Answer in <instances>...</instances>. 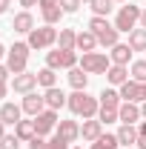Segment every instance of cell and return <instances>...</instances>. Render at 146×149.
Returning a JSON list of instances; mask_svg holds the SVG:
<instances>
[{"instance_id": "6da1fadb", "label": "cell", "mask_w": 146, "mask_h": 149, "mask_svg": "<svg viewBox=\"0 0 146 149\" xmlns=\"http://www.w3.org/2000/svg\"><path fill=\"white\" fill-rule=\"evenodd\" d=\"M69 109H72L74 118H97V112H100V100L97 97H92L86 89H80V92H72L69 95V103H66Z\"/></svg>"}, {"instance_id": "7a4b0ae2", "label": "cell", "mask_w": 146, "mask_h": 149, "mask_svg": "<svg viewBox=\"0 0 146 149\" xmlns=\"http://www.w3.org/2000/svg\"><path fill=\"white\" fill-rule=\"evenodd\" d=\"M89 29L95 32V37H97V43L100 46H106V49H112V46H117L120 40V32L115 29V23H109L106 17H92L89 20Z\"/></svg>"}, {"instance_id": "3957f363", "label": "cell", "mask_w": 146, "mask_h": 149, "mask_svg": "<svg viewBox=\"0 0 146 149\" xmlns=\"http://www.w3.org/2000/svg\"><path fill=\"white\" fill-rule=\"evenodd\" d=\"M29 52H32V46H29V43H20V40L9 46V52H6V66H9L12 74H23L26 72V66H29Z\"/></svg>"}, {"instance_id": "277c9868", "label": "cell", "mask_w": 146, "mask_h": 149, "mask_svg": "<svg viewBox=\"0 0 146 149\" xmlns=\"http://www.w3.org/2000/svg\"><path fill=\"white\" fill-rule=\"evenodd\" d=\"M26 43H29V46H32V52H43V49H52V46H57V29L55 26H46V23H43V26H40V29H32V32H29V35H26Z\"/></svg>"}, {"instance_id": "5b68a950", "label": "cell", "mask_w": 146, "mask_h": 149, "mask_svg": "<svg viewBox=\"0 0 146 149\" xmlns=\"http://www.w3.org/2000/svg\"><path fill=\"white\" fill-rule=\"evenodd\" d=\"M77 66L86 74H106L112 66V57L106 52H83V57L77 60Z\"/></svg>"}, {"instance_id": "8992f818", "label": "cell", "mask_w": 146, "mask_h": 149, "mask_svg": "<svg viewBox=\"0 0 146 149\" xmlns=\"http://www.w3.org/2000/svg\"><path fill=\"white\" fill-rule=\"evenodd\" d=\"M140 6H135V3H129V6H120V12H117V17H115V29L117 32H132V29H138V23H140Z\"/></svg>"}, {"instance_id": "52a82bcc", "label": "cell", "mask_w": 146, "mask_h": 149, "mask_svg": "<svg viewBox=\"0 0 146 149\" xmlns=\"http://www.w3.org/2000/svg\"><path fill=\"white\" fill-rule=\"evenodd\" d=\"M77 52L74 49H52L46 52V66L49 69H74L77 66Z\"/></svg>"}, {"instance_id": "ba28073f", "label": "cell", "mask_w": 146, "mask_h": 149, "mask_svg": "<svg viewBox=\"0 0 146 149\" xmlns=\"http://www.w3.org/2000/svg\"><path fill=\"white\" fill-rule=\"evenodd\" d=\"M117 92L123 100H132V103H143L146 100V83H138V80H132L129 77L123 86H117Z\"/></svg>"}, {"instance_id": "9c48e42d", "label": "cell", "mask_w": 146, "mask_h": 149, "mask_svg": "<svg viewBox=\"0 0 146 149\" xmlns=\"http://www.w3.org/2000/svg\"><path fill=\"white\" fill-rule=\"evenodd\" d=\"M37 9H40V15H43V23H46V26L60 23V17L66 15V12L60 9V0H40V3H37Z\"/></svg>"}, {"instance_id": "30bf717a", "label": "cell", "mask_w": 146, "mask_h": 149, "mask_svg": "<svg viewBox=\"0 0 146 149\" xmlns=\"http://www.w3.org/2000/svg\"><path fill=\"white\" fill-rule=\"evenodd\" d=\"M32 120H35L37 135H43V138H46L49 132H55V129H57V112H55V109H43L40 115H35Z\"/></svg>"}, {"instance_id": "8fae6325", "label": "cell", "mask_w": 146, "mask_h": 149, "mask_svg": "<svg viewBox=\"0 0 146 149\" xmlns=\"http://www.w3.org/2000/svg\"><path fill=\"white\" fill-rule=\"evenodd\" d=\"M35 86H37V72H23V74H15L12 77V89L17 95L35 92Z\"/></svg>"}, {"instance_id": "7c38bea8", "label": "cell", "mask_w": 146, "mask_h": 149, "mask_svg": "<svg viewBox=\"0 0 146 149\" xmlns=\"http://www.w3.org/2000/svg\"><path fill=\"white\" fill-rule=\"evenodd\" d=\"M117 118H120V123H138V120H143V115H140V103H132V100H123L120 106H117Z\"/></svg>"}, {"instance_id": "4fadbf2b", "label": "cell", "mask_w": 146, "mask_h": 149, "mask_svg": "<svg viewBox=\"0 0 146 149\" xmlns=\"http://www.w3.org/2000/svg\"><path fill=\"white\" fill-rule=\"evenodd\" d=\"M57 138H63L66 143H74L80 138V123L77 120H57V129H55Z\"/></svg>"}, {"instance_id": "5bb4252c", "label": "cell", "mask_w": 146, "mask_h": 149, "mask_svg": "<svg viewBox=\"0 0 146 149\" xmlns=\"http://www.w3.org/2000/svg\"><path fill=\"white\" fill-rule=\"evenodd\" d=\"M100 135H103V123H100L97 118H86L83 126H80V138H83L86 143H95Z\"/></svg>"}, {"instance_id": "9a60e30c", "label": "cell", "mask_w": 146, "mask_h": 149, "mask_svg": "<svg viewBox=\"0 0 146 149\" xmlns=\"http://www.w3.org/2000/svg\"><path fill=\"white\" fill-rule=\"evenodd\" d=\"M20 106H23L26 115H32V118H35V115H40V112L46 109V97H43V95H37V92H29V95H23V103H20Z\"/></svg>"}, {"instance_id": "2e32d148", "label": "cell", "mask_w": 146, "mask_h": 149, "mask_svg": "<svg viewBox=\"0 0 146 149\" xmlns=\"http://www.w3.org/2000/svg\"><path fill=\"white\" fill-rule=\"evenodd\" d=\"M43 97H46V109H55V112H60L66 103H69V95L63 92V89H57V86L46 89V92H43Z\"/></svg>"}, {"instance_id": "e0dca14e", "label": "cell", "mask_w": 146, "mask_h": 149, "mask_svg": "<svg viewBox=\"0 0 146 149\" xmlns=\"http://www.w3.org/2000/svg\"><path fill=\"white\" fill-rule=\"evenodd\" d=\"M20 115H23V106H17V103H9V100H6V103L0 106V120H3L6 126H15V123H20V120H23Z\"/></svg>"}, {"instance_id": "ac0fdd59", "label": "cell", "mask_w": 146, "mask_h": 149, "mask_svg": "<svg viewBox=\"0 0 146 149\" xmlns=\"http://www.w3.org/2000/svg\"><path fill=\"white\" fill-rule=\"evenodd\" d=\"M12 29H15V35H29L32 29H35V17H32V12H17L15 20H12Z\"/></svg>"}, {"instance_id": "d6986e66", "label": "cell", "mask_w": 146, "mask_h": 149, "mask_svg": "<svg viewBox=\"0 0 146 149\" xmlns=\"http://www.w3.org/2000/svg\"><path fill=\"white\" fill-rule=\"evenodd\" d=\"M100 43H97V37L92 29H83V32H77V43H74V49L77 52H95Z\"/></svg>"}, {"instance_id": "ffe728a7", "label": "cell", "mask_w": 146, "mask_h": 149, "mask_svg": "<svg viewBox=\"0 0 146 149\" xmlns=\"http://www.w3.org/2000/svg\"><path fill=\"white\" fill-rule=\"evenodd\" d=\"M132 46L129 43H117V46H112V52H109V57H112V63H117V66H129V60H132Z\"/></svg>"}, {"instance_id": "44dd1931", "label": "cell", "mask_w": 146, "mask_h": 149, "mask_svg": "<svg viewBox=\"0 0 146 149\" xmlns=\"http://www.w3.org/2000/svg\"><path fill=\"white\" fill-rule=\"evenodd\" d=\"M117 135V141H120V146H126V149H132L135 143H138V129L132 126V123H123L120 129L115 132Z\"/></svg>"}, {"instance_id": "7402d4cb", "label": "cell", "mask_w": 146, "mask_h": 149, "mask_svg": "<svg viewBox=\"0 0 146 149\" xmlns=\"http://www.w3.org/2000/svg\"><path fill=\"white\" fill-rule=\"evenodd\" d=\"M106 80H109L112 86H123L129 80V66H117V63H112L109 72H106Z\"/></svg>"}, {"instance_id": "603a6c76", "label": "cell", "mask_w": 146, "mask_h": 149, "mask_svg": "<svg viewBox=\"0 0 146 149\" xmlns=\"http://www.w3.org/2000/svg\"><path fill=\"white\" fill-rule=\"evenodd\" d=\"M97 100H100V109H117V106L123 103V97H120L117 89H103Z\"/></svg>"}, {"instance_id": "cb8c5ba5", "label": "cell", "mask_w": 146, "mask_h": 149, "mask_svg": "<svg viewBox=\"0 0 146 149\" xmlns=\"http://www.w3.org/2000/svg\"><path fill=\"white\" fill-rule=\"evenodd\" d=\"M66 77H69V83H72V89H74V92H80V89H86V86H89V74L83 72L80 66L69 69V74H66Z\"/></svg>"}, {"instance_id": "d4e9b609", "label": "cell", "mask_w": 146, "mask_h": 149, "mask_svg": "<svg viewBox=\"0 0 146 149\" xmlns=\"http://www.w3.org/2000/svg\"><path fill=\"white\" fill-rule=\"evenodd\" d=\"M129 46H132V52H146V29L143 26L129 32Z\"/></svg>"}, {"instance_id": "484cf974", "label": "cell", "mask_w": 146, "mask_h": 149, "mask_svg": "<svg viewBox=\"0 0 146 149\" xmlns=\"http://www.w3.org/2000/svg\"><path fill=\"white\" fill-rule=\"evenodd\" d=\"M37 86H43V89H52V86H57V69L43 66V69L37 72Z\"/></svg>"}, {"instance_id": "4316f807", "label": "cell", "mask_w": 146, "mask_h": 149, "mask_svg": "<svg viewBox=\"0 0 146 149\" xmlns=\"http://www.w3.org/2000/svg\"><path fill=\"white\" fill-rule=\"evenodd\" d=\"M74 43H77V32L74 29H60L57 32V49H74Z\"/></svg>"}, {"instance_id": "83f0119b", "label": "cell", "mask_w": 146, "mask_h": 149, "mask_svg": "<svg viewBox=\"0 0 146 149\" xmlns=\"http://www.w3.org/2000/svg\"><path fill=\"white\" fill-rule=\"evenodd\" d=\"M15 135H17L20 141H26V143H29V141H32V138L37 135L35 120H20V123H15Z\"/></svg>"}, {"instance_id": "f1b7e54d", "label": "cell", "mask_w": 146, "mask_h": 149, "mask_svg": "<svg viewBox=\"0 0 146 149\" xmlns=\"http://www.w3.org/2000/svg\"><path fill=\"white\" fill-rule=\"evenodd\" d=\"M112 6H115V0H89V9L95 17H109Z\"/></svg>"}, {"instance_id": "f546056e", "label": "cell", "mask_w": 146, "mask_h": 149, "mask_svg": "<svg viewBox=\"0 0 146 149\" xmlns=\"http://www.w3.org/2000/svg\"><path fill=\"white\" fill-rule=\"evenodd\" d=\"M117 146H120L117 135H109V132H106V135H100V138L92 143V149H117Z\"/></svg>"}, {"instance_id": "4dcf8cb0", "label": "cell", "mask_w": 146, "mask_h": 149, "mask_svg": "<svg viewBox=\"0 0 146 149\" xmlns=\"http://www.w3.org/2000/svg\"><path fill=\"white\" fill-rule=\"evenodd\" d=\"M129 74H132V80L146 83V60H135V63H132V69H129Z\"/></svg>"}, {"instance_id": "1f68e13d", "label": "cell", "mask_w": 146, "mask_h": 149, "mask_svg": "<svg viewBox=\"0 0 146 149\" xmlns=\"http://www.w3.org/2000/svg\"><path fill=\"white\" fill-rule=\"evenodd\" d=\"M97 120L106 126V123H115V120H120V118H117V109H100L97 112Z\"/></svg>"}, {"instance_id": "d6a6232c", "label": "cell", "mask_w": 146, "mask_h": 149, "mask_svg": "<svg viewBox=\"0 0 146 149\" xmlns=\"http://www.w3.org/2000/svg\"><path fill=\"white\" fill-rule=\"evenodd\" d=\"M20 143L23 141H20L17 135H3L0 138V149H20Z\"/></svg>"}, {"instance_id": "836d02e7", "label": "cell", "mask_w": 146, "mask_h": 149, "mask_svg": "<svg viewBox=\"0 0 146 149\" xmlns=\"http://www.w3.org/2000/svg\"><path fill=\"white\" fill-rule=\"evenodd\" d=\"M69 146H72V143H66L63 138H57V135H55L52 141H46V146H43V149H69Z\"/></svg>"}, {"instance_id": "e575fe53", "label": "cell", "mask_w": 146, "mask_h": 149, "mask_svg": "<svg viewBox=\"0 0 146 149\" xmlns=\"http://www.w3.org/2000/svg\"><path fill=\"white\" fill-rule=\"evenodd\" d=\"M60 9H63L66 15H74V12L80 9V0H60Z\"/></svg>"}, {"instance_id": "d590c367", "label": "cell", "mask_w": 146, "mask_h": 149, "mask_svg": "<svg viewBox=\"0 0 146 149\" xmlns=\"http://www.w3.org/2000/svg\"><path fill=\"white\" fill-rule=\"evenodd\" d=\"M43 146H46V138H43V135H35V138L29 141V149H43Z\"/></svg>"}, {"instance_id": "8d00e7d4", "label": "cell", "mask_w": 146, "mask_h": 149, "mask_svg": "<svg viewBox=\"0 0 146 149\" xmlns=\"http://www.w3.org/2000/svg\"><path fill=\"white\" fill-rule=\"evenodd\" d=\"M9 66H6V63H0V83H6V80H9Z\"/></svg>"}, {"instance_id": "74e56055", "label": "cell", "mask_w": 146, "mask_h": 149, "mask_svg": "<svg viewBox=\"0 0 146 149\" xmlns=\"http://www.w3.org/2000/svg\"><path fill=\"white\" fill-rule=\"evenodd\" d=\"M37 3H40V0H20V6H23V9H26V12H29V9H32V6H37Z\"/></svg>"}, {"instance_id": "f35d334b", "label": "cell", "mask_w": 146, "mask_h": 149, "mask_svg": "<svg viewBox=\"0 0 146 149\" xmlns=\"http://www.w3.org/2000/svg\"><path fill=\"white\" fill-rule=\"evenodd\" d=\"M135 149H146V138H140V135H138V143H135Z\"/></svg>"}, {"instance_id": "ab89813d", "label": "cell", "mask_w": 146, "mask_h": 149, "mask_svg": "<svg viewBox=\"0 0 146 149\" xmlns=\"http://www.w3.org/2000/svg\"><path fill=\"white\" fill-rule=\"evenodd\" d=\"M138 135H140V138H146V120H140V126H138Z\"/></svg>"}, {"instance_id": "60d3db41", "label": "cell", "mask_w": 146, "mask_h": 149, "mask_svg": "<svg viewBox=\"0 0 146 149\" xmlns=\"http://www.w3.org/2000/svg\"><path fill=\"white\" fill-rule=\"evenodd\" d=\"M9 12V0H0V15H6Z\"/></svg>"}, {"instance_id": "b9f144b4", "label": "cell", "mask_w": 146, "mask_h": 149, "mask_svg": "<svg viewBox=\"0 0 146 149\" xmlns=\"http://www.w3.org/2000/svg\"><path fill=\"white\" fill-rule=\"evenodd\" d=\"M6 95H9V86H6V83H0V100H3Z\"/></svg>"}, {"instance_id": "7bdbcfd3", "label": "cell", "mask_w": 146, "mask_h": 149, "mask_svg": "<svg viewBox=\"0 0 146 149\" xmlns=\"http://www.w3.org/2000/svg\"><path fill=\"white\" fill-rule=\"evenodd\" d=\"M140 26H143V29H146V9H143V12H140Z\"/></svg>"}, {"instance_id": "ee69618b", "label": "cell", "mask_w": 146, "mask_h": 149, "mask_svg": "<svg viewBox=\"0 0 146 149\" xmlns=\"http://www.w3.org/2000/svg\"><path fill=\"white\" fill-rule=\"evenodd\" d=\"M140 115H143V120H146V100L140 103Z\"/></svg>"}, {"instance_id": "f6af8a7d", "label": "cell", "mask_w": 146, "mask_h": 149, "mask_svg": "<svg viewBox=\"0 0 146 149\" xmlns=\"http://www.w3.org/2000/svg\"><path fill=\"white\" fill-rule=\"evenodd\" d=\"M3 135H6V123L0 120V138H3Z\"/></svg>"}, {"instance_id": "bcb514c9", "label": "cell", "mask_w": 146, "mask_h": 149, "mask_svg": "<svg viewBox=\"0 0 146 149\" xmlns=\"http://www.w3.org/2000/svg\"><path fill=\"white\" fill-rule=\"evenodd\" d=\"M6 52H9V49H3V43H0V57H6Z\"/></svg>"}, {"instance_id": "7dc6e473", "label": "cell", "mask_w": 146, "mask_h": 149, "mask_svg": "<svg viewBox=\"0 0 146 149\" xmlns=\"http://www.w3.org/2000/svg\"><path fill=\"white\" fill-rule=\"evenodd\" d=\"M69 149H83V146H69Z\"/></svg>"}, {"instance_id": "c3c4849f", "label": "cell", "mask_w": 146, "mask_h": 149, "mask_svg": "<svg viewBox=\"0 0 146 149\" xmlns=\"http://www.w3.org/2000/svg\"><path fill=\"white\" fill-rule=\"evenodd\" d=\"M115 3H126V0H115Z\"/></svg>"}, {"instance_id": "681fc988", "label": "cell", "mask_w": 146, "mask_h": 149, "mask_svg": "<svg viewBox=\"0 0 146 149\" xmlns=\"http://www.w3.org/2000/svg\"><path fill=\"white\" fill-rule=\"evenodd\" d=\"M132 149H135V146H132Z\"/></svg>"}]
</instances>
